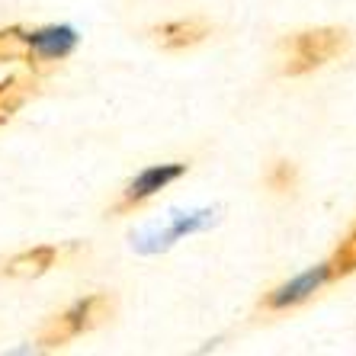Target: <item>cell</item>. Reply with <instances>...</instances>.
I'll return each instance as SVG.
<instances>
[{
	"mask_svg": "<svg viewBox=\"0 0 356 356\" xmlns=\"http://www.w3.org/2000/svg\"><path fill=\"white\" fill-rule=\"evenodd\" d=\"M350 49V33L340 26H315V29H302L282 42V74L302 77L315 67L334 61L337 55Z\"/></svg>",
	"mask_w": 356,
	"mask_h": 356,
	"instance_id": "cell-1",
	"label": "cell"
},
{
	"mask_svg": "<svg viewBox=\"0 0 356 356\" xmlns=\"http://www.w3.org/2000/svg\"><path fill=\"white\" fill-rule=\"evenodd\" d=\"M113 308H116V302L109 296H103V292H99V296L81 298V302H74L67 312H61V315L45 321V327L39 331V347L42 350L65 347V343H71L74 337L99 327V324L113 315Z\"/></svg>",
	"mask_w": 356,
	"mask_h": 356,
	"instance_id": "cell-2",
	"label": "cell"
},
{
	"mask_svg": "<svg viewBox=\"0 0 356 356\" xmlns=\"http://www.w3.org/2000/svg\"><path fill=\"white\" fill-rule=\"evenodd\" d=\"M216 222V209H190V212H167L158 222H148L138 234H132V244L138 254H161L174 248L180 238L196 234Z\"/></svg>",
	"mask_w": 356,
	"mask_h": 356,
	"instance_id": "cell-3",
	"label": "cell"
},
{
	"mask_svg": "<svg viewBox=\"0 0 356 356\" xmlns=\"http://www.w3.org/2000/svg\"><path fill=\"white\" fill-rule=\"evenodd\" d=\"M186 174V164H154V167H145L138 177H135L129 186H125L122 199H119L116 206H113V212L116 216H125V212H132V209L145 206L151 196H158L161 190H167L174 180H180V177Z\"/></svg>",
	"mask_w": 356,
	"mask_h": 356,
	"instance_id": "cell-4",
	"label": "cell"
},
{
	"mask_svg": "<svg viewBox=\"0 0 356 356\" xmlns=\"http://www.w3.org/2000/svg\"><path fill=\"white\" fill-rule=\"evenodd\" d=\"M324 282H331V270H327V264H318V266H312V270H305V273L292 276L289 282L276 286V289L264 298V308H270V312L296 308V305H302V302H308V298L315 296Z\"/></svg>",
	"mask_w": 356,
	"mask_h": 356,
	"instance_id": "cell-5",
	"label": "cell"
},
{
	"mask_svg": "<svg viewBox=\"0 0 356 356\" xmlns=\"http://www.w3.org/2000/svg\"><path fill=\"white\" fill-rule=\"evenodd\" d=\"M77 45V35L74 29H67V26H58V29H42V33L29 35V51H26V58L29 65L35 61V67H49L55 61L67 58Z\"/></svg>",
	"mask_w": 356,
	"mask_h": 356,
	"instance_id": "cell-6",
	"label": "cell"
},
{
	"mask_svg": "<svg viewBox=\"0 0 356 356\" xmlns=\"http://www.w3.org/2000/svg\"><path fill=\"white\" fill-rule=\"evenodd\" d=\"M209 33H212V26H209L206 19H199V17L174 19V23L154 26V42L167 51H180V49H193V45H199Z\"/></svg>",
	"mask_w": 356,
	"mask_h": 356,
	"instance_id": "cell-7",
	"label": "cell"
},
{
	"mask_svg": "<svg viewBox=\"0 0 356 356\" xmlns=\"http://www.w3.org/2000/svg\"><path fill=\"white\" fill-rule=\"evenodd\" d=\"M55 260H58V248L42 244V248H33V250H26V254L10 260V264L3 266V276H10V280H35V276L49 273L51 266H55Z\"/></svg>",
	"mask_w": 356,
	"mask_h": 356,
	"instance_id": "cell-8",
	"label": "cell"
},
{
	"mask_svg": "<svg viewBox=\"0 0 356 356\" xmlns=\"http://www.w3.org/2000/svg\"><path fill=\"white\" fill-rule=\"evenodd\" d=\"M33 93H35V81L26 74H17L0 83V122H7Z\"/></svg>",
	"mask_w": 356,
	"mask_h": 356,
	"instance_id": "cell-9",
	"label": "cell"
},
{
	"mask_svg": "<svg viewBox=\"0 0 356 356\" xmlns=\"http://www.w3.org/2000/svg\"><path fill=\"white\" fill-rule=\"evenodd\" d=\"M296 183H298V170L292 161H273V164H270V170H266V186L273 193L286 196V193L296 190Z\"/></svg>",
	"mask_w": 356,
	"mask_h": 356,
	"instance_id": "cell-10",
	"label": "cell"
},
{
	"mask_svg": "<svg viewBox=\"0 0 356 356\" xmlns=\"http://www.w3.org/2000/svg\"><path fill=\"white\" fill-rule=\"evenodd\" d=\"M29 51V35L17 26L0 29V61H13V58H26Z\"/></svg>",
	"mask_w": 356,
	"mask_h": 356,
	"instance_id": "cell-11",
	"label": "cell"
},
{
	"mask_svg": "<svg viewBox=\"0 0 356 356\" xmlns=\"http://www.w3.org/2000/svg\"><path fill=\"white\" fill-rule=\"evenodd\" d=\"M343 248H347L350 254H353V257H356V225H353V232L347 234V241H343Z\"/></svg>",
	"mask_w": 356,
	"mask_h": 356,
	"instance_id": "cell-12",
	"label": "cell"
}]
</instances>
